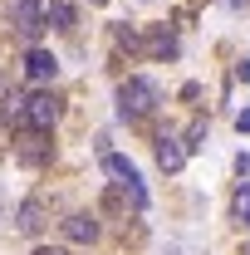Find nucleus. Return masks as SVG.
Returning a JSON list of instances; mask_svg holds the SVG:
<instances>
[{
	"label": "nucleus",
	"mask_w": 250,
	"mask_h": 255,
	"mask_svg": "<svg viewBox=\"0 0 250 255\" xmlns=\"http://www.w3.org/2000/svg\"><path fill=\"white\" fill-rule=\"evenodd\" d=\"M15 226H20L25 236H34V231L44 226V206H39V201H25V206L15 211Z\"/></svg>",
	"instance_id": "obj_9"
},
{
	"label": "nucleus",
	"mask_w": 250,
	"mask_h": 255,
	"mask_svg": "<svg viewBox=\"0 0 250 255\" xmlns=\"http://www.w3.org/2000/svg\"><path fill=\"white\" fill-rule=\"evenodd\" d=\"M103 172H108V177L118 182V191L127 196V206H132V211H142V206H147L142 177H137V167H132L127 157H118V152H103Z\"/></svg>",
	"instance_id": "obj_2"
},
{
	"label": "nucleus",
	"mask_w": 250,
	"mask_h": 255,
	"mask_svg": "<svg viewBox=\"0 0 250 255\" xmlns=\"http://www.w3.org/2000/svg\"><path fill=\"white\" fill-rule=\"evenodd\" d=\"M236 128H241V132H250V108H246V113H236Z\"/></svg>",
	"instance_id": "obj_15"
},
{
	"label": "nucleus",
	"mask_w": 250,
	"mask_h": 255,
	"mask_svg": "<svg viewBox=\"0 0 250 255\" xmlns=\"http://www.w3.org/2000/svg\"><path fill=\"white\" fill-rule=\"evenodd\" d=\"M59 118V98L49 94V89H39V94L25 98V113H20V128H30V132H49Z\"/></svg>",
	"instance_id": "obj_3"
},
{
	"label": "nucleus",
	"mask_w": 250,
	"mask_h": 255,
	"mask_svg": "<svg viewBox=\"0 0 250 255\" xmlns=\"http://www.w3.org/2000/svg\"><path fill=\"white\" fill-rule=\"evenodd\" d=\"M34 255H64V251H49V246H39V251H34Z\"/></svg>",
	"instance_id": "obj_17"
},
{
	"label": "nucleus",
	"mask_w": 250,
	"mask_h": 255,
	"mask_svg": "<svg viewBox=\"0 0 250 255\" xmlns=\"http://www.w3.org/2000/svg\"><path fill=\"white\" fill-rule=\"evenodd\" d=\"M44 25H54V30H74V5H69V0H49V5H44Z\"/></svg>",
	"instance_id": "obj_8"
},
{
	"label": "nucleus",
	"mask_w": 250,
	"mask_h": 255,
	"mask_svg": "<svg viewBox=\"0 0 250 255\" xmlns=\"http://www.w3.org/2000/svg\"><path fill=\"white\" fill-rule=\"evenodd\" d=\"M15 30L25 34V39H39V30H44V10H34L30 0H15Z\"/></svg>",
	"instance_id": "obj_6"
},
{
	"label": "nucleus",
	"mask_w": 250,
	"mask_h": 255,
	"mask_svg": "<svg viewBox=\"0 0 250 255\" xmlns=\"http://www.w3.org/2000/svg\"><path fill=\"white\" fill-rule=\"evenodd\" d=\"M94 5H103V0H94Z\"/></svg>",
	"instance_id": "obj_18"
},
{
	"label": "nucleus",
	"mask_w": 250,
	"mask_h": 255,
	"mask_svg": "<svg viewBox=\"0 0 250 255\" xmlns=\"http://www.w3.org/2000/svg\"><path fill=\"white\" fill-rule=\"evenodd\" d=\"M142 49H147V54H157V59H172V54H177V39H172L167 30H157L152 39H142Z\"/></svg>",
	"instance_id": "obj_10"
},
{
	"label": "nucleus",
	"mask_w": 250,
	"mask_h": 255,
	"mask_svg": "<svg viewBox=\"0 0 250 255\" xmlns=\"http://www.w3.org/2000/svg\"><path fill=\"white\" fill-rule=\"evenodd\" d=\"M231 221L250 226V187H236V196H231Z\"/></svg>",
	"instance_id": "obj_11"
},
{
	"label": "nucleus",
	"mask_w": 250,
	"mask_h": 255,
	"mask_svg": "<svg viewBox=\"0 0 250 255\" xmlns=\"http://www.w3.org/2000/svg\"><path fill=\"white\" fill-rule=\"evenodd\" d=\"M64 236H69V241H94L98 221L89 216V211H74V216H64Z\"/></svg>",
	"instance_id": "obj_7"
},
{
	"label": "nucleus",
	"mask_w": 250,
	"mask_h": 255,
	"mask_svg": "<svg viewBox=\"0 0 250 255\" xmlns=\"http://www.w3.org/2000/svg\"><path fill=\"white\" fill-rule=\"evenodd\" d=\"M157 103H162V89L152 79H123V89H118V113L123 118H147Z\"/></svg>",
	"instance_id": "obj_1"
},
{
	"label": "nucleus",
	"mask_w": 250,
	"mask_h": 255,
	"mask_svg": "<svg viewBox=\"0 0 250 255\" xmlns=\"http://www.w3.org/2000/svg\"><path fill=\"white\" fill-rule=\"evenodd\" d=\"M157 162H162V172H182V167H187V137L162 132V137H157Z\"/></svg>",
	"instance_id": "obj_4"
},
{
	"label": "nucleus",
	"mask_w": 250,
	"mask_h": 255,
	"mask_svg": "<svg viewBox=\"0 0 250 255\" xmlns=\"http://www.w3.org/2000/svg\"><path fill=\"white\" fill-rule=\"evenodd\" d=\"M25 74H30L34 84H49V79L59 74V59H54L49 49H30V54H25Z\"/></svg>",
	"instance_id": "obj_5"
},
{
	"label": "nucleus",
	"mask_w": 250,
	"mask_h": 255,
	"mask_svg": "<svg viewBox=\"0 0 250 255\" xmlns=\"http://www.w3.org/2000/svg\"><path fill=\"white\" fill-rule=\"evenodd\" d=\"M30 5H34V0H30Z\"/></svg>",
	"instance_id": "obj_19"
},
{
	"label": "nucleus",
	"mask_w": 250,
	"mask_h": 255,
	"mask_svg": "<svg viewBox=\"0 0 250 255\" xmlns=\"http://www.w3.org/2000/svg\"><path fill=\"white\" fill-rule=\"evenodd\" d=\"M44 152H49V147H44V137H39V132L20 142V162H44Z\"/></svg>",
	"instance_id": "obj_12"
},
{
	"label": "nucleus",
	"mask_w": 250,
	"mask_h": 255,
	"mask_svg": "<svg viewBox=\"0 0 250 255\" xmlns=\"http://www.w3.org/2000/svg\"><path fill=\"white\" fill-rule=\"evenodd\" d=\"M196 147H206V123H201V118H196L191 132H187V152H196Z\"/></svg>",
	"instance_id": "obj_13"
},
{
	"label": "nucleus",
	"mask_w": 250,
	"mask_h": 255,
	"mask_svg": "<svg viewBox=\"0 0 250 255\" xmlns=\"http://www.w3.org/2000/svg\"><path fill=\"white\" fill-rule=\"evenodd\" d=\"M226 5H231V10H246V5H250V0H226Z\"/></svg>",
	"instance_id": "obj_16"
},
{
	"label": "nucleus",
	"mask_w": 250,
	"mask_h": 255,
	"mask_svg": "<svg viewBox=\"0 0 250 255\" xmlns=\"http://www.w3.org/2000/svg\"><path fill=\"white\" fill-rule=\"evenodd\" d=\"M236 79H246V84H250V59H241V64H236Z\"/></svg>",
	"instance_id": "obj_14"
}]
</instances>
